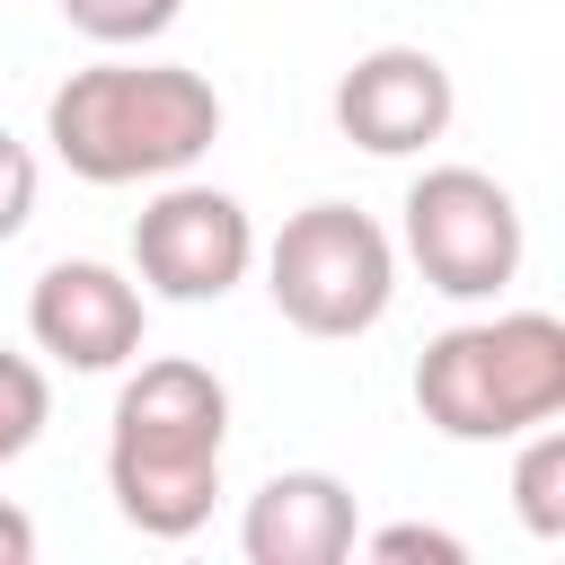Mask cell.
Wrapping results in <instances>:
<instances>
[{
	"mask_svg": "<svg viewBox=\"0 0 565 565\" xmlns=\"http://www.w3.org/2000/svg\"><path fill=\"white\" fill-rule=\"evenodd\" d=\"M230 450V388L194 353H150L115 388L106 424V494L141 539H194L221 503Z\"/></svg>",
	"mask_w": 565,
	"mask_h": 565,
	"instance_id": "obj_1",
	"label": "cell"
},
{
	"mask_svg": "<svg viewBox=\"0 0 565 565\" xmlns=\"http://www.w3.org/2000/svg\"><path fill=\"white\" fill-rule=\"evenodd\" d=\"M44 141L79 185H159L221 141V88L185 62H88L44 97Z\"/></svg>",
	"mask_w": 565,
	"mask_h": 565,
	"instance_id": "obj_2",
	"label": "cell"
},
{
	"mask_svg": "<svg viewBox=\"0 0 565 565\" xmlns=\"http://www.w3.org/2000/svg\"><path fill=\"white\" fill-rule=\"evenodd\" d=\"M415 406L441 441H512L565 415V318L494 309L441 327L415 362Z\"/></svg>",
	"mask_w": 565,
	"mask_h": 565,
	"instance_id": "obj_3",
	"label": "cell"
},
{
	"mask_svg": "<svg viewBox=\"0 0 565 565\" xmlns=\"http://www.w3.org/2000/svg\"><path fill=\"white\" fill-rule=\"evenodd\" d=\"M265 291L274 309L318 335V344H344V335H371L397 300V247L371 212L353 203H309L274 230L265 247Z\"/></svg>",
	"mask_w": 565,
	"mask_h": 565,
	"instance_id": "obj_4",
	"label": "cell"
},
{
	"mask_svg": "<svg viewBox=\"0 0 565 565\" xmlns=\"http://www.w3.org/2000/svg\"><path fill=\"white\" fill-rule=\"evenodd\" d=\"M406 256L441 300H494L530 256L512 185L486 177V168H459V159L424 168L406 185Z\"/></svg>",
	"mask_w": 565,
	"mask_h": 565,
	"instance_id": "obj_5",
	"label": "cell"
},
{
	"mask_svg": "<svg viewBox=\"0 0 565 565\" xmlns=\"http://www.w3.org/2000/svg\"><path fill=\"white\" fill-rule=\"evenodd\" d=\"M247 265H256V221H247V203L221 194V185L168 177V185L141 203V221H132V282H141L150 300L203 309V300L238 291Z\"/></svg>",
	"mask_w": 565,
	"mask_h": 565,
	"instance_id": "obj_6",
	"label": "cell"
},
{
	"mask_svg": "<svg viewBox=\"0 0 565 565\" xmlns=\"http://www.w3.org/2000/svg\"><path fill=\"white\" fill-rule=\"evenodd\" d=\"M141 327H150V291L132 274L97 265V256H62L26 291V335L62 371H124V362H141Z\"/></svg>",
	"mask_w": 565,
	"mask_h": 565,
	"instance_id": "obj_7",
	"label": "cell"
},
{
	"mask_svg": "<svg viewBox=\"0 0 565 565\" xmlns=\"http://www.w3.org/2000/svg\"><path fill=\"white\" fill-rule=\"evenodd\" d=\"M459 88L441 71V53L424 44H371L344 79H335V132L371 159H415L450 132Z\"/></svg>",
	"mask_w": 565,
	"mask_h": 565,
	"instance_id": "obj_8",
	"label": "cell"
},
{
	"mask_svg": "<svg viewBox=\"0 0 565 565\" xmlns=\"http://www.w3.org/2000/svg\"><path fill=\"white\" fill-rule=\"evenodd\" d=\"M362 539V503L344 477L327 468H282L247 494V521H238V547L247 565H344Z\"/></svg>",
	"mask_w": 565,
	"mask_h": 565,
	"instance_id": "obj_9",
	"label": "cell"
},
{
	"mask_svg": "<svg viewBox=\"0 0 565 565\" xmlns=\"http://www.w3.org/2000/svg\"><path fill=\"white\" fill-rule=\"evenodd\" d=\"M521 459H512V512L530 539H565V433L556 424H530L512 433Z\"/></svg>",
	"mask_w": 565,
	"mask_h": 565,
	"instance_id": "obj_10",
	"label": "cell"
},
{
	"mask_svg": "<svg viewBox=\"0 0 565 565\" xmlns=\"http://www.w3.org/2000/svg\"><path fill=\"white\" fill-rule=\"evenodd\" d=\"M44 424H53V380H44V362H26V353L0 344V468L26 459V450L44 441Z\"/></svg>",
	"mask_w": 565,
	"mask_h": 565,
	"instance_id": "obj_11",
	"label": "cell"
},
{
	"mask_svg": "<svg viewBox=\"0 0 565 565\" xmlns=\"http://www.w3.org/2000/svg\"><path fill=\"white\" fill-rule=\"evenodd\" d=\"M177 9L185 0H62V18L88 35V44H150V35H168L177 26Z\"/></svg>",
	"mask_w": 565,
	"mask_h": 565,
	"instance_id": "obj_12",
	"label": "cell"
},
{
	"mask_svg": "<svg viewBox=\"0 0 565 565\" xmlns=\"http://www.w3.org/2000/svg\"><path fill=\"white\" fill-rule=\"evenodd\" d=\"M353 547H371L380 565H468V547L450 539V530H424V521H397V530H371V539H353Z\"/></svg>",
	"mask_w": 565,
	"mask_h": 565,
	"instance_id": "obj_13",
	"label": "cell"
},
{
	"mask_svg": "<svg viewBox=\"0 0 565 565\" xmlns=\"http://www.w3.org/2000/svg\"><path fill=\"white\" fill-rule=\"evenodd\" d=\"M35 185H44V177H35V150H26L18 132H0V247L35 221Z\"/></svg>",
	"mask_w": 565,
	"mask_h": 565,
	"instance_id": "obj_14",
	"label": "cell"
},
{
	"mask_svg": "<svg viewBox=\"0 0 565 565\" xmlns=\"http://www.w3.org/2000/svg\"><path fill=\"white\" fill-rule=\"evenodd\" d=\"M26 556H35V521L18 503H0V565H26Z\"/></svg>",
	"mask_w": 565,
	"mask_h": 565,
	"instance_id": "obj_15",
	"label": "cell"
}]
</instances>
